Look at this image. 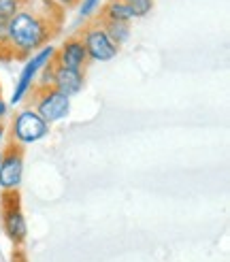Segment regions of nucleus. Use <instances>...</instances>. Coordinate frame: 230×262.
<instances>
[{"mask_svg": "<svg viewBox=\"0 0 230 262\" xmlns=\"http://www.w3.org/2000/svg\"><path fill=\"white\" fill-rule=\"evenodd\" d=\"M51 7V5H49ZM34 9L24 5L7 24V38L11 56H30L32 51L47 47L58 26L51 21V9Z\"/></svg>", "mask_w": 230, "mask_h": 262, "instance_id": "nucleus-1", "label": "nucleus"}, {"mask_svg": "<svg viewBox=\"0 0 230 262\" xmlns=\"http://www.w3.org/2000/svg\"><path fill=\"white\" fill-rule=\"evenodd\" d=\"M34 111L41 115L47 124L60 122L71 111V98L51 85H36Z\"/></svg>", "mask_w": 230, "mask_h": 262, "instance_id": "nucleus-2", "label": "nucleus"}, {"mask_svg": "<svg viewBox=\"0 0 230 262\" xmlns=\"http://www.w3.org/2000/svg\"><path fill=\"white\" fill-rule=\"evenodd\" d=\"M49 133V124L38 115L34 109H24L15 115L11 126V137L19 145H30V143L41 141Z\"/></svg>", "mask_w": 230, "mask_h": 262, "instance_id": "nucleus-3", "label": "nucleus"}, {"mask_svg": "<svg viewBox=\"0 0 230 262\" xmlns=\"http://www.w3.org/2000/svg\"><path fill=\"white\" fill-rule=\"evenodd\" d=\"M54 54H56V49L51 47V45H47V47H43V49H38L36 54H34L28 62H26V67H24L21 73H19L15 92H13V96H11V102H13V104H19V102L26 98V94H28V92H32V85H34V81H36L38 71L45 69L47 64L54 60Z\"/></svg>", "mask_w": 230, "mask_h": 262, "instance_id": "nucleus-4", "label": "nucleus"}, {"mask_svg": "<svg viewBox=\"0 0 230 262\" xmlns=\"http://www.w3.org/2000/svg\"><path fill=\"white\" fill-rule=\"evenodd\" d=\"M85 83V75L83 71H73V69H64L51 60L45 67V79L38 81V85H51L60 90L62 94H66L68 98L79 94Z\"/></svg>", "mask_w": 230, "mask_h": 262, "instance_id": "nucleus-5", "label": "nucleus"}, {"mask_svg": "<svg viewBox=\"0 0 230 262\" xmlns=\"http://www.w3.org/2000/svg\"><path fill=\"white\" fill-rule=\"evenodd\" d=\"M81 41L85 45L87 58L94 60V62H109L118 56L120 47L111 43V38L107 36V32L102 30V26H98V24L87 26L81 34Z\"/></svg>", "mask_w": 230, "mask_h": 262, "instance_id": "nucleus-6", "label": "nucleus"}, {"mask_svg": "<svg viewBox=\"0 0 230 262\" xmlns=\"http://www.w3.org/2000/svg\"><path fill=\"white\" fill-rule=\"evenodd\" d=\"M0 205H3V224L7 234L13 243H21L26 237V220L19 209L17 190H7L0 196Z\"/></svg>", "mask_w": 230, "mask_h": 262, "instance_id": "nucleus-7", "label": "nucleus"}, {"mask_svg": "<svg viewBox=\"0 0 230 262\" xmlns=\"http://www.w3.org/2000/svg\"><path fill=\"white\" fill-rule=\"evenodd\" d=\"M24 175V151L15 141H11L3 151V164H0V190H17Z\"/></svg>", "mask_w": 230, "mask_h": 262, "instance_id": "nucleus-8", "label": "nucleus"}, {"mask_svg": "<svg viewBox=\"0 0 230 262\" xmlns=\"http://www.w3.org/2000/svg\"><path fill=\"white\" fill-rule=\"evenodd\" d=\"M54 62L58 67L73 69V71H83L85 64L89 62L85 45L81 41V36H71L62 43V47L54 54Z\"/></svg>", "mask_w": 230, "mask_h": 262, "instance_id": "nucleus-9", "label": "nucleus"}, {"mask_svg": "<svg viewBox=\"0 0 230 262\" xmlns=\"http://www.w3.org/2000/svg\"><path fill=\"white\" fill-rule=\"evenodd\" d=\"M132 19V13L128 9L126 0H109L102 9V21H124V24H130Z\"/></svg>", "mask_w": 230, "mask_h": 262, "instance_id": "nucleus-10", "label": "nucleus"}, {"mask_svg": "<svg viewBox=\"0 0 230 262\" xmlns=\"http://www.w3.org/2000/svg\"><path fill=\"white\" fill-rule=\"evenodd\" d=\"M102 30L107 32V36L111 38L113 45H124L128 38H130V26L124 21H102Z\"/></svg>", "mask_w": 230, "mask_h": 262, "instance_id": "nucleus-11", "label": "nucleus"}, {"mask_svg": "<svg viewBox=\"0 0 230 262\" xmlns=\"http://www.w3.org/2000/svg\"><path fill=\"white\" fill-rule=\"evenodd\" d=\"M126 5H128V9H130L132 19H134V17L149 15L151 9H153V0H126Z\"/></svg>", "mask_w": 230, "mask_h": 262, "instance_id": "nucleus-12", "label": "nucleus"}, {"mask_svg": "<svg viewBox=\"0 0 230 262\" xmlns=\"http://www.w3.org/2000/svg\"><path fill=\"white\" fill-rule=\"evenodd\" d=\"M21 9V0H0V21H9Z\"/></svg>", "mask_w": 230, "mask_h": 262, "instance_id": "nucleus-13", "label": "nucleus"}, {"mask_svg": "<svg viewBox=\"0 0 230 262\" xmlns=\"http://www.w3.org/2000/svg\"><path fill=\"white\" fill-rule=\"evenodd\" d=\"M100 9V0H81L79 3V17L87 19Z\"/></svg>", "mask_w": 230, "mask_h": 262, "instance_id": "nucleus-14", "label": "nucleus"}, {"mask_svg": "<svg viewBox=\"0 0 230 262\" xmlns=\"http://www.w3.org/2000/svg\"><path fill=\"white\" fill-rule=\"evenodd\" d=\"M5 115H7V102H5L3 98H0V122L5 120Z\"/></svg>", "mask_w": 230, "mask_h": 262, "instance_id": "nucleus-15", "label": "nucleus"}, {"mask_svg": "<svg viewBox=\"0 0 230 262\" xmlns=\"http://www.w3.org/2000/svg\"><path fill=\"white\" fill-rule=\"evenodd\" d=\"M58 5H62V7H71V5H75L77 0H56Z\"/></svg>", "mask_w": 230, "mask_h": 262, "instance_id": "nucleus-16", "label": "nucleus"}, {"mask_svg": "<svg viewBox=\"0 0 230 262\" xmlns=\"http://www.w3.org/2000/svg\"><path fill=\"white\" fill-rule=\"evenodd\" d=\"M5 130H7V128H5V124L0 122V143H3V139H5Z\"/></svg>", "mask_w": 230, "mask_h": 262, "instance_id": "nucleus-17", "label": "nucleus"}, {"mask_svg": "<svg viewBox=\"0 0 230 262\" xmlns=\"http://www.w3.org/2000/svg\"><path fill=\"white\" fill-rule=\"evenodd\" d=\"M0 164H3V149H0Z\"/></svg>", "mask_w": 230, "mask_h": 262, "instance_id": "nucleus-18", "label": "nucleus"}, {"mask_svg": "<svg viewBox=\"0 0 230 262\" xmlns=\"http://www.w3.org/2000/svg\"><path fill=\"white\" fill-rule=\"evenodd\" d=\"M0 196H3V190H0Z\"/></svg>", "mask_w": 230, "mask_h": 262, "instance_id": "nucleus-19", "label": "nucleus"}]
</instances>
